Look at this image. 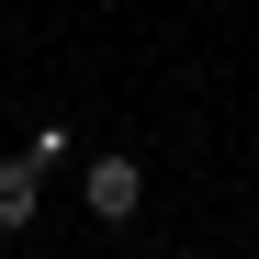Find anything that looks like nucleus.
<instances>
[{"instance_id": "1", "label": "nucleus", "mask_w": 259, "mask_h": 259, "mask_svg": "<svg viewBox=\"0 0 259 259\" xmlns=\"http://www.w3.org/2000/svg\"><path fill=\"white\" fill-rule=\"evenodd\" d=\"M79 203H91L102 226H124V214L147 203V169L136 158H79Z\"/></svg>"}, {"instance_id": "2", "label": "nucleus", "mask_w": 259, "mask_h": 259, "mask_svg": "<svg viewBox=\"0 0 259 259\" xmlns=\"http://www.w3.org/2000/svg\"><path fill=\"white\" fill-rule=\"evenodd\" d=\"M34 214H46V169H34V158H0V237H23Z\"/></svg>"}]
</instances>
